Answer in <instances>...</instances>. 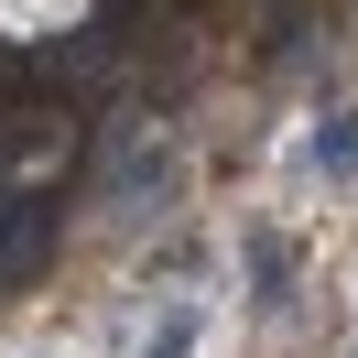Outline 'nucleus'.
<instances>
[{"label": "nucleus", "mask_w": 358, "mask_h": 358, "mask_svg": "<svg viewBox=\"0 0 358 358\" xmlns=\"http://www.w3.org/2000/svg\"><path fill=\"white\" fill-rule=\"evenodd\" d=\"M141 358H196V315H163V336H152Z\"/></svg>", "instance_id": "obj_2"}, {"label": "nucleus", "mask_w": 358, "mask_h": 358, "mask_svg": "<svg viewBox=\"0 0 358 358\" xmlns=\"http://www.w3.org/2000/svg\"><path fill=\"white\" fill-rule=\"evenodd\" d=\"M44 239H55V206H44V196L0 206V282H22V271L44 261Z\"/></svg>", "instance_id": "obj_1"}]
</instances>
